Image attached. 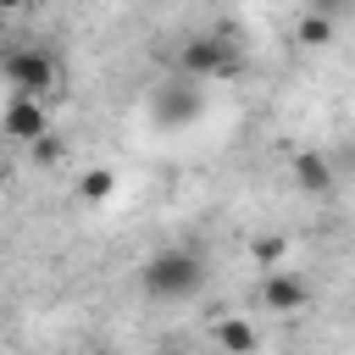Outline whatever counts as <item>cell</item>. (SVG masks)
Instances as JSON below:
<instances>
[{"mask_svg": "<svg viewBox=\"0 0 355 355\" xmlns=\"http://www.w3.org/2000/svg\"><path fill=\"white\" fill-rule=\"evenodd\" d=\"M139 288L150 300H194L205 288V261L194 250H155L144 266H139Z\"/></svg>", "mask_w": 355, "mask_h": 355, "instance_id": "1", "label": "cell"}, {"mask_svg": "<svg viewBox=\"0 0 355 355\" xmlns=\"http://www.w3.org/2000/svg\"><path fill=\"white\" fill-rule=\"evenodd\" d=\"M0 72H6V83H11L17 100H44L61 83V67H55V55L44 44H11V50H0Z\"/></svg>", "mask_w": 355, "mask_h": 355, "instance_id": "2", "label": "cell"}, {"mask_svg": "<svg viewBox=\"0 0 355 355\" xmlns=\"http://www.w3.org/2000/svg\"><path fill=\"white\" fill-rule=\"evenodd\" d=\"M178 67H183L189 83H205V78H233V72L244 67V55H239V44H227L222 33H194V39L183 44Z\"/></svg>", "mask_w": 355, "mask_h": 355, "instance_id": "3", "label": "cell"}, {"mask_svg": "<svg viewBox=\"0 0 355 355\" xmlns=\"http://www.w3.org/2000/svg\"><path fill=\"white\" fill-rule=\"evenodd\" d=\"M0 133L6 139H17V144H44V133H50V111H44V100H6V111H0Z\"/></svg>", "mask_w": 355, "mask_h": 355, "instance_id": "4", "label": "cell"}, {"mask_svg": "<svg viewBox=\"0 0 355 355\" xmlns=\"http://www.w3.org/2000/svg\"><path fill=\"white\" fill-rule=\"evenodd\" d=\"M261 305H266V311H277V316H294V311H305V305H311V283L277 266V272H266V277H261Z\"/></svg>", "mask_w": 355, "mask_h": 355, "instance_id": "5", "label": "cell"}, {"mask_svg": "<svg viewBox=\"0 0 355 355\" xmlns=\"http://www.w3.org/2000/svg\"><path fill=\"white\" fill-rule=\"evenodd\" d=\"M216 349L222 355H255L261 349V333H255V322H244V316H216Z\"/></svg>", "mask_w": 355, "mask_h": 355, "instance_id": "6", "label": "cell"}, {"mask_svg": "<svg viewBox=\"0 0 355 355\" xmlns=\"http://www.w3.org/2000/svg\"><path fill=\"white\" fill-rule=\"evenodd\" d=\"M155 111H161V122H189L194 111H200V89L183 78V83H172V89H161V100H155Z\"/></svg>", "mask_w": 355, "mask_h": 355, "instance_id": "7", "label": "cell"}, {"mask_svg": "<svg viewBox=\"0 0 355 355\" xmlns=\"http://www.w3.org/2000/svg\"><path fill=\"white\" fill-rule=\"evenodd\" d=\"M294 183H300L305 194H322V189H333V166H327V155H316V150L294 155Z\"/></svg>", "mask_w": 355, "mask_h": 355, "instance_id": "8", "label": "cell"}, {"mask_svg": "<svg viewBox=\"0 0 355 355\" xmlns=\"http://www.w3.org/2000/svg\"><path fill=\"white\" fill-rule=\"evenodd\" d=\"M111 189H116V172H111V166H89V172H83V183H78V194H83V200H105Z\"/></svg>", "mask_w": 355, "mask_h": 355, "instance_id": "9", "label": "cell"}, {"mask_svg": "<svg viewBox=\"0 0 355 355\" xmlns=\"http://www.w3.org/2000/svg\"><path fill=\"white\" fill-rule=\"evenodd\" d=\"M300 39H305V44H327V39H333V17H327V11H305V17H300Z\"/></svg>", "mask_w": 355, "mask_h": 355, "instance_id": "10", "label": "cell"}, {"mask_svg": "<svg viewBox=\"0 0 355 355\" xmlns=\"http://www.w3.org/2000/svg\"><path fill=\"white\" fill-rule=\"evenodd\" d=\"M250 255H255L266 272H277V261H283V239H266V233H261V239L250 244Z\"/></svg>", "mask_w": 355, "mask_h": 355, "instance_id": "11", "label": "cell"}, {"mask_svg": "<svg viewBox=\"0 0 355 355\" xmlns=\"http://www.w3.org/2000/svg\"><path fill=\"white\" fill-rule=\"evenodd\" d=\"M6 33H11V17H6V6H0V44H6Z\"/></svg>", "mask_w": 355, "mask_h": 355, "instance_id": "12", "label": "cell"}, {"mask_svg": "<svg viewBox=\"0 0 355 355\" xmlns=\"http://www.w3.org/2000/svg\"><path fill=\"white\" fill-rule=\"evenodd\" d=\"M161 355H183V349H161Z\"/></svg>", "mask_w": 355, "mask_h": 355, "instance_id": "13", "label": "cell"}]
</instances>
